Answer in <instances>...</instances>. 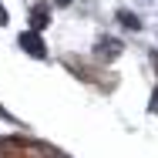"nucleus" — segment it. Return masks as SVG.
<instances>
[{"label":"nucleus","instance_id":"1","mask_svg":"<svg viewBox=\"0 0 158 158\" xmlns=\"http://www.w3.org/2000/svg\"><path fill=\"white\" fill-rule=\"evenodd\" d=\"M0 158H71L61 148L37 141V138H24V135H7L0 138Z\"/></svg>","mask_w":158,"mask_h":158},{"label":"nucleus","instance_id":"2","mask_svg":"<svg viewBox=\"0 0 158 158\" xmlns=\"http://www.w3.org/2000/svg\"><path fill=\"white\" fill-rule=\"evenodd\" d=\"M64 64H67V67L74 71V77H81V81H88V84H94L98 91H111V88H114V81H104V77H98V71H94V67H88V64H81L77 57H74V54H67V57H64Z\"/></svg>","mask_w":158,"mask_h":158},{"label":"nucleus","instance_id":"3","mask_svg":"<svg viewBox=\"0 0 158 158\" xmlns=\"http://www.w3.org/2000/svg\"><path fill=\"white\" fill-rule=\"evenodd\" d=\"M125 47H121V40H114V37H101L98 40V47H94V61H114L118 54H121Z\"/></svg>","mask_w":158,"mask_h":158},{"label":"nucleus","instance_id":"4","mask_svg":"<svg viewBox=\"0 0 158 158\" xmlns=\"http://www.w3.org/2000/svg\"><path fill=\"white\" fill-rule=\"evenodd\" d=\"M17 44H20V47H24L31 57H47V47H44V40H40V37H37L34 31H24Z\"/></svg>","mask_w":158,"mask_h":158},{"label":"nucleus","instance_id":"5","mask_svg":"<svg viewBox=\"0 0 158 158\" xmlns=\"http://www.w3.org/2000/svg\"><path fill=\"white\" fill-rule=\"evenodd\" d=\"M51 24V10H47V3H34V10H31V31H44Z\"/></svg>","mask_w":158,"mask_h":158},{"label":"nucleus","instance_id":"6","mask_svg":"<svg viewBox=\"0 0 158 158\" xmlns=\"http://www.w3.org/2000/svg\"><path fill=\"white\" fill-rule=\"evenodd\" d=\"M118 24H121V27H128V31H141L138 14H131V10H118Z\"/></svg>","mask_w":158,"mask_h":158},{"label":"nucleus","instance_id":"7","mask_svg":"<svg viewBox=\"0 0 158 158\" xmlns=\"http://www.w3.org/2000/svg\"><path fill=\"white\" fill-rule=\"evenodd\" d=\"M148 111H152V114H158V88L152 91V104H148Z\"/></svg>","mask_w":158,"mask_h":158},{"label":"nucleus","instance_id":"8","mask_svg":"<svg viewBox=\"0 0 158 158\" xmlns=\"http://www.w3.org/2000/svg\"><path fill=\"white\" fill-rule=\"evenodd\" d=\"M7 20H10V14H7V7H3V3H0V27H3V24H7Z\"/></svg>","mask_w":158,"mask_h":158},{"label":"nucleus","instance_id":"9","mask_svg":"<svg viewBox=\"0 0 158 158\" xmlns=\"http://www.w3.org/2000/svg\"><path fill=\"white\" fill-rule=\"evenodd\" d=\"M0 118H3V121H14V114H10V111H7L3 104H0Z\"/></svg>","mask_w":158,"mask_h":158},{"label":"nucleus","instance_id":"10","mask_svg":"<svg viewBox=\"0 0 158 158\" xmlns=\"http://www.w3.org/2000/svg\"><path fill=\"white\" fill-rule=\"evenodd\" d=\"M152 64H155V71H158V51H155V54H152Z\"/></svg>","mask_w":158,"mask_h":158},{"label":"nucleus","instance_id":"11","mask_svg":"<svg viewBox=\"0 0 158 158\" xmlns=\"http://www.w3.org/2000/svg\"><path fill=\"white\" fill-rule=\"evenodd\" d=\"M57 3H71V0H57Z\"/></svg>","mask_w":158,"mask_h":158}]
</instances>
